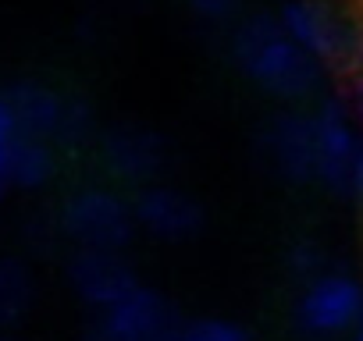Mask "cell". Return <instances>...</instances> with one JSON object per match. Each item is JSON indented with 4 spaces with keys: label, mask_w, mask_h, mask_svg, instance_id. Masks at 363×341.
<instances>
[{
    "label": "cell",
    "mask_w": 363,
    "mask_h": 341,
    "mask_svg": "<svg viewBox=\"0 0 363 341\" xmlns=\"http://www.w3.org/2000/svg\"><path fill=\"white\" fill-rule=\"evenodd\" d=\"M0 341H15V337H8V334H0Z\"/></svg>",
    "instance_id": "obj_23"
},
{
    "label": "cell",
    "mask_w": 363,
    "mask_h": 341,
    "mask_svg": "<svg viewBox=\"0 0 363 341\" xmlns=\"http://www.w3.org/2000/svg\"><path fill=\"white\" fill-rule=\"evenodd\" d=\"M232 54L242 75L274 100L299 103L320 89L324 68L285 36L274 15L246 18L232 36Z\"/></svg>",
    "instance_id": "obj_1"
},
{
    "label": "cell",
    "mask_w": 363,
    "mask_h": 341,
    "mask_svg": "<svg viewBox=\"0 0 363 341\" xmlns=\"http://www.w3.org/2000/svg\"><path fill=\"white\" fill-rule=\"evenodd\" d=\"M36 299V281L33 270L15 260V256H0V327H15L26 320Z\"/></svg>",
    "instance_id": "obj_13"
},
{
    "label": "cell",
    "mask_w": 363,
    "mask_h": 341,
    "mask_svg": "<svg viewBox=\"0 0 363 341\" xmlns=\"http://www.w3.org/2000/svg\"><path fill=\"white\" fill-rule=\"evenodd\" d=\"M132 221L160 242H186L203 228L200 203L171 185H143L132 200Z\"/></svg>",
    "instance_id": "obj_8"
},
{
    "label": "cell",
    "mask_w": 363,
    "mask_h": 341,
    "mask_svg": "<svg viewBox=\"0 0 363 341\" xmlns=\"http://www.w3.org/2000/svg\"><path fill=\"white\" fill-rule=\"evenodd\" d=\"M104 163L125 182H150L167 163V142L153 128L143 125H114L100 135Z\"/></svg>",
    "instance_id": "obj_9"
},
{
    "label": "cell",
    "mask_w": 363,
    "mask_h": 341,
    "mask_svg": "<svg viewBox=\"0 0 363 341\" xmlns=\"http://www.w3.org/2000/svg\"><path fill=\"white\" fill-rule=\"evenodd\" d=\"M54 178V149L50 142L18 135L4 156V185L18 189H43Z\"/></svg>",
    "instance_id": "obj_12"
},
{
    "label": "cell",
    "mask_w": 363,
    "mask_h": 341,
    "mask_svg": "<svg viewBox=\"0 0 363 341\" xmlns=\"http://www.w3.org/2000/svg\"><path fill=\"white\" fill-rule=\"evenodd\" d=\"M349 196L363 207V146L356 153V163H352V175H349Z\"/></svg>",
    "instance_id": "obj_21"
},
{
    "label": "cell",
    "mask_w": 363,
    "mask_h": 341,
    "mask_svg": "<svg viewBox=\"0 0 363 341\" xmlns=\"http://www.w3.org/2000/svg\"><path fill=\"white\" fill-rule=\"evenodd\" d=\"M132 203L111 189H79L61 207V235L79 249L121 253L132 242Z\"/></svg>",
    "instance_id": "obj_2"
},
{
    "label": "cell",
    "mask_w": 363,
    "mask_h": 341,
    "mask_svg": "<svg viewBox=\"0 0 363 341\" xmlns=\"http://www.w3.org/2000/svg\"><path fill=\"white\" fill-rule=\"evenodd\" d=\"M338 100L345 103V110H349V117H352V125H356V132L363 139V75H349V82H345Z\"/></svg>",
    "instance_id": "obj_17"
},
{
    "label": "cell",
    "mask_w": 363,
    "mask_h": 341,
    "mask_svg": "<svg viewBox=\"0 0 363 341\" xmlns=\"http://www.w3.org/2000/svg\"><path fill=\"white\" fill-rule=\"evenodd\" d=\"M89 139H93V110H89V103L79 100V96H65L54 142L65 146V149H79V146H86Z\"/></svg>",
    "instance_id": "obj_14"
},
{
    "label": "cell",
    "mask_w": 363,
    "mask_h": 341,
    "mask_svg": "<svg viewBox=\"0 0 363 341\" xmlns=\"http://www.w3.org/2000/svg\"><path fill=\"white\" fill-rule=\"evenodd\" d=\"M0 189H4V185H0Z\"/></svg>",
    "instance_id": "obj_24"
},
{
    "label": "cell",
    "mask_w": 363,
    "mask_h": 341,
    "mask_svg": "<svg viewBox=\"0 0 363 341\" xmlns=\"http://www.w3.org/2000/svg\"><path fill=\"white\" fill-rule=\"evenodd\" d=\"M260 156L281 182H313V125L306 110H281L260 128Z\"/></svg>",
    "instance_id": "obj_7"
},
{
    "label": "cell",
    "mask_w": 363,
    "mask_h": 341,
    "mask_svg": "<svg viewBox=\"0 0 363 341\" xmlns=\"http://www.w3.org/2000/svg\"><path fill=\"white\" fill-rule=\"evenodd\" d=\"M289 270H292L296 277H303V284H306L310 277H317V274L328 270V263H324V249L313 245V242H299V245H292V249H289Z\"/></svg>",
    "instance_id": "obj_16"
},
{
    "label": "cell",
    "mask_w": 363,
    "mask_h": 341,
    "mask_svg": "<svg viewBox=\"0 0 363 341\" xmlns=\"http://www.w3.org/2000/svg\"><path fill=\"white\" fill-rule=\"evenodd\" d=\"M239 4H242V0H189V8H193L200 18H207V22H225V18H232V15L239 11Z\"/></svg>",
    "instance_id": "obj_18"
},
{
    "label": "cell",
    "mask_w": 363,
    "mask_h": 341,
    "mask_svg": "<svg viewBox=\"0 0 363 341\" xmlns=\"http://www.w3.org/2000/svg\"><path fill=\"white\" fill-rule=\"evenodd\" d=\"M310 125H313V182H320L338 196H349V175L363 139L345 103L338 96H324L310 114Z\"/></svg>",
    "instance_id": "obj_6"
},
{
    "label": "cell",
    "mask_w": 363,
    "mask_h": 341,
    "mask_svg": "<svg viewBox=\"0 0 363 341\" xmlns=\"http://www.w3.org/2000/svg\"><path fill=\"white\" fill-rule=\"evenodd\" d=\"M182 316L171 299L135 284L125 299L100 309L89 323V341H178Z\"/></svg>",
    "instance_id": "obj_3"
},
{
    "label": "cell",
    "mask_w": 363,
    "mask_h": 341,
    "mask_svg": "<svg viewBox=\"0 0 363 341\" xmlns=\"http://www.w3.org/2000/svg\"><path fill=\"white\" fill-rule=\"evenodd\" d=\"M0 100L8 103L18 135L40 139V142H54L61 103H65V96L57 89H50L43 82H15L8 93H0Z\"/></svg>",
    "instance_id": "obj_11"
},
{
    "label": "cell",
    "mask_w": 363,
    "mask_h": 341,
    "mask_svg": "<svg viewBox=\"0 0 363 341\" xmlns=\"http://www.w3.org/2000/svg\"><path fill=\"white\" fill-rule=\"evenodd\" d=\"M68 284L72 291L93 306L96 313L107 309L111 302L125 299L139 277L135 270L125 263L121 253H96V249H75V256L68 260Z\"/></svg>",
    "instance_id": "obj_10"
},
{
    "label": "cell",
    "mask_w": 363,
    "mask_h": 341,
    "mask_svg": "<svg viewBox=\"0 0 363 341\" xmlns=\"http://www.w3.org/2000/svg\"><path fill=\"white\" fill-rule=\"evenodd\" d=\"M349 341H363V313L356 316V323H352V330H349Z\"/></svg>",
    "instance_id": "obj_22"
},
{
    "label": "cell",
    "mask_w": 363,
    "mask_h": 341,
    "mask_svg": "<svg viewBox=\"0 0 363 341\" xmlns=\"http://www.w3.org/2000/svg\"><path fill=\"white\" fill-rule=\"evenodd\" d=\"M363 313V281L345 270H324L310 277L296 299V323L313 337L349 334Z\"/></svg>",
    "instance_id": "obj_5"
},
{
    "label": "cell",
    "mask_w": 363,
    "mask_h": 341,
    "mask_svg": "<svg viewBox=\"0 0 363 341\" xmlns=\"http://www.w3.org/2000/svg\"><path fill=\"white\" fill-rule=\"evenodd\" d=\"M349 75H363V25H352V50H349Z\"/></svg>",
    "instance_id": "obj_20"
},
{
    "label": "cell",
    "mask_w": 363,
    "mask_h": 341,
    "mask_svg": "<svg viewBox=\"0 0 363 341\" xmlns=\"http://www.w3.org/2000/svg\"><path fill=\"white\" fill-rule=\"evenodd\" d=\"M274 18L285 29V36L320 68H349L352 25L328 0H285Z\"/></svg>",
    "instance_id": "obj_4"
},
{
    "label": "cell",
    "mask_w": 363,
    "mask_h": 341,
    "mask_svg": "<svg viewBox=\"0 0 363 341\" xmlns=\"http://www.w3.org/2000/svg\"><path fill=\"white\" fill-rule=\"evenodd\" d=\"M18 139V128H15V117L8 110V103L0 100V185H4V156L11 149V142Z\"/></svg>",
    "instance_id": "obj_19"
},
{
    "label": "cell",
    "mask_w": 363,
    "mask_h": 341,
    "mask_svg": "<svg viewBox=\"0 0 363 341\" xmlns=\"http://www.w3.org/2000/svg\"><path fill=\"white\" fill-rule=\"evenodd\" d=\"M178 341H250V334L232 320L207 316V320H193V323L182 327Z\"/></svg>",
    "instance_id": "obj_15"
}]
</instances>
